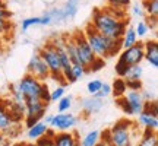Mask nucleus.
Segmentation results:
<instances>
[{
    "label": "nucleus",
    "mask_w": 158,
    "mask_h": 146,
    "mask_svg": "<svg viewBox=\"0 0 158 146\" xmlns=\"http://www.w3.org/2000/svg\"><path fill=\"white\" fill-rule=\"evenodd\" d=\"M126 10H118L113 7H98L92 12L91 26L100 34L108 38L122 39L129 26V19L124 16Z\"/></svg>",
    "instance_id": "f257e3e1"
},
{
    "label": "nucleus",
    "mask_w": 158,
    "mask_h": 146,
    "mask_svg": "<svg viewBox=\"0 0 158 146\" xmlns=\"http://www.w3.org/2000/svg\"><path fill=\"white\" fill-rule=\"evenodd\" d=\"M84 35L89 44L91 50L94 51L95 57L106 60L108 57L116 56L122 50V39H113L100 34L98 31H95L91 26V23H88V26L84 29Z\"/></svg>",
    "instance_id": "f03ea898"
},
{
    "label": "nucleus",
    "mask_w": 158,
    "mask_h": 146,
    "mask_svg": "<svg viewBox=\"0 0 158 146\" xmlns=\"http://www.w3.org/2000/svg\"><path fill=\"white\" fill-rule=\"evenodd\" d=\"M132 123L130 121H118L108 130L104 140L111 146H132Z\"/></svg>",
    "instance_id": "7ed1b4c3"
},
{
    "label": "nucleus",
    "mask_w": 158,
    "mask_h": 146,
    "mask_svg": "<svg viewBox=\"0 0 158 146\" xmlns=\"http://www.w3.org/2000/svg\"><path fill=\"white\" fill-rule=\"evenodd\" d=\"M38 54H40V57L44 60L45 64H47L48 72H50V78H53L54 80H59V82L63 83V85L66 83V82L63 80L62 66H60V60H59V56H57L56 48H54L50 43H47L43 48H40Z\"/></svg>",
    "instance_id": "20e7f679"
},
{
    "label": "nucleus",
    "mask_w": 158,
    "mask_h": 146,
    "mask_svg": "<svg viewBox=\"0 0 158 146\" xmlns=\"http://www.w3.org/2000/svg\"><path fill=\"white\" fill-rule=\"evenodd\" d=\"M72 38H73L75 44H76V50H78V56H79V62L84 67L89 69V66L94 63L97 57L94 54V51L91 50L88 41L85 38L84 31H75L72 34Z\"/></svg>",
    "instance_id": "39448f33"
},
{
    "label": "nucleus",
    "mask_w": 158,
    "mask_h": 146,
    "mask_svg": "<svg viewBox=\"0 0 158 146\" xmlns=\"http://www.w3.org/2000/svg\"><path fill=\"white\" fill-rule=\"evenodd\" d=\"M47 104L40 98H25V123L27 127H31L37 121H41L45 116Z\"/></svg>",
    "instance_id": "423d86ee"
},
{
    "label": "nucleus",
    "mask_w": 158,
    "mask_h": 146,
    "mask_svg": "<svg viewBox=\"0 0 158 146\" xmlns=\"http://www.w3.org/2000/svg\"><path fill=\"white\" fill-rule=\"evenodd\" d=\"M18 88H19V91L23 94L25 98H41V94H43V91H44V88H45V83L27 73V75L19 80Z\"/></svg>",
    "instance_id": "0eeeda50"
},
{
    "label": "nucleus",
    "mask_w": 158,
    "mask_h": 146,
    "mask_svg": "<svg viewBox=\"0 0 158 146\" xmlns=\"http://www.w3.org/2000/svg\"><path fill=\"white\" fill-rule=\"evenodd\" d=\"M139 124L145 127V130L148 132H157L158 129V116H157V101H148L143 105L139 114Z\"/></svg>",
    "instance_id": "6e6552de"
},
{
    "label": "nucleus",
    "mask_w": 158,
    "mask_h": 146,
    "mask_svg": "<svg viewBox=\"0 0 158 146\" xmlns=\"http://www.w3.org/2000/svg\"><path fill=\"white\" fill-rule=\"evenodd\" d=\"M142 60H143V43L138 41L135 45L122 50L117 62L124 66H135V64H141Z\"/></svg>",
    "instance_id": "1a4fd4ad"
},
{
    "label": "nucleus",
    "mask_w": 158,
    "mask_h": 146,
    "mask_svg": "<svg viewBox=\"0 0 158 146\" xmlns=\"http://www.w3.org/2000/svg\"><path fill=\"white\" fill-rule=\"evenodd\" d=\"M27 70H28V75L37 78L38 80H41V82H44L45 79L50 78L48 67H47V64L44 63V60L40 57L38 53L32 54V57H31V60H29V63H28Z\"/></svg>",
    "instance_id": "9d476101"
},
{
    "label": "nucleus",
    "mask_w": 158,
    "mask_h": 146,
    "mask_svg": "<svg viewBox=\"0 0 158 146\" xmlns=\"http://www.w3.org/2000/svg\"><path fill=\"white\" fill-rule=\"evenodd\" d=\"M78 124V118L70 112H57L56 116H53L50 126L53 129L60 130V132H66V130H72Z\"/></svg>",
    "instance_id": "9b49d317"
},
{
    "label": "nucleus",
    "mask_w": 158,
    "mask_h": 146,
    "mask_svg": "<svg viewBox=\"0 0 158 146\" xmlns=\"http://www.w3.org/2000/svg\"><path fill=\"white\" fill-rule=\"evenodd\" d=\"M16 127L18 121L13 120L5 104H0V135L9 136L12 133H16Z\"/></svg>",
    "instance_id": "f8f14e48"
},
{
    "label": "nucleus",
    "mask_w": 158,
    "mask_h": 146,
    "mask_svg": "<svg viewBox=\"0 0 158 146\" xmlns=\"http://www.w3.org/2000/svg\"><path fill=\"white\" fill-rule=\"evenodd\" d=\"M123 98L126 101V104H127V107H129L132 116H138L143 110L145 101H143V96H142L141 91H126Z\"/></svg>",
    "instance_id": "ddd939ff"
},
{
    "label": "nucleus",
    "mask_w": 158,
    "mask_h": 146,
    "mask_svg": "<svg viewBox=\"0 0 158 146\" xmlns=\"http://www.w3.org/2000/svg\"><path fill=\"white\" fill-rule=\"evenodd\" d=\"M143 59L152 67H158V43L157 39H148L143 43Z\"/></svg>",
    "instance_id": "4468645a"
},
{
    "label": "nucleus",
    "mask_w": 158,
    "mask_h": 146,
    "mask_svg": "<svg viewBox=\"0 0 158 146\" xmlns=\"http://www.w3.org/2000/svg\"><path fill=\"white\" fill-rule=\"evenodd\" d=\"M54 146H79V140L76 135L69 132H59L53 136Z\"/></svg>",
    "instance_id": "2eb2a0df"
},
{
    "label": "nucleus",
    "mask_w": 158,
    "mask_h": 146,
    "mask_svg": "<svg viewBox=\"0 0 158 146\" xmlns=\"http://www.w3.org/2000/svg\"><path fill=\"white\" fill-rule=\"evenodd\" d=\"M101 108H102L101 98H98V96H95V95H92L82 101V111H84L86 116H92V114H95V112L100 111Z\"/></svg>",
    "instance_id": "dca6fc26"
},
{
    "label": "nucleus",
    "mask_w": 158,
    "mask_h": 146,
    "mask_svg": "<svg viewBox=\"0 0 158 146\" xmlns=\"http://www.w3.org/2000/svg\"><path fill=\"white\" fill-rule=\"evenodd\" d=\"M47 130H48V126H47L44 121H37V123L32 124L31 127H28L27 136H28V139L37 142L40 137H43V136L47 133Z\"/></svg>",
    "instance_id": "f3484780"
},
{
    "label": "nucleus",
    "mask_w": 158,
    "mask_h": 146,
    "mask_svg": "<svg viewBox=\"0 0 158 146\" xmlns=\"http://www.w3.org/2000/svg\"><path fill=\"white\" fill-rule=\"evenodd\" d=\"M79 9V0H68L63 7H60V13H62V21H68L76 15Z\"/></svg>",
    "instance_id": "a211bd4d"
},
{
    "label": "nucleus",
    "mask_w": 158,
    "mask_h": 146,
    "mask_svg": "<svg viewBox=\"0 0 158 146\" xmlns=\"http://www.w3.org/2000/svg\"><path fill=\"white\" fill-rule=\"evenodd\" d=\"M138 41H139V38L136 37L135 28L133 26H127L124 35L122 37V50H126V48H129L132 45H135Z\"/></svg>",
    "instance_id": "6ab92c4d"
},
{
    "label": "nucleus",
    "mask_w": 158,
    "mask_h": 146,
    "mask_svg": "<svg viewBox=\"0 0 158 146\" xmlns=\"http://www.w3.org/2000/svg\"><path fill=\"white\" fill-rule=\"evenodd\" d=\"M142 75H143V67L141 64H135V66H127L126 72H124L123 78L124 80H141Z\"/></svg>",
    "instance_id": "aec40b11"
},
{
    "label": "nucleus",
    "mask_w": 158,
    "mask_h": 146,
    "mask_svg": "<svg viewBox=\"0 0 158 146\" xmlns=\"http://www.w3.org/2000/svg\"><path fill=\"white\" fill-rule=\"evenodd\" d=\"M100 137H101L100 130H92L84 136V139L79 142V146H97V143L100 142Z\"/></svg>",
    "instance_id": "412c9836"
},
{
    "label": "nucleus",
    "mask_w": 158,
    "mask_h": 146,
    "mask_svg": "<svg viewBox=\"0 0 158 146\" xmlns=\"http://www.w3.org/2000/svg\"><path fill=\"white\" fill-rule=\"evenodd\" d=\"M142 5L149 19H157L158 16V0H142Z\"/></svg>",
    "instance_id": "4be33fe9"
},
{
    "label": "nucleus",
    "mask_w": 158,
    "mask_h": 146,
    "mask_svg": "<svg viewBox=\"0 0 158 146\" xmlns=\"http://www.w3.org/2000/svg\"><path fill=\"white\" fill-rule=\"evenodd\" d=\"M126 91H127V88H126V82H124V79L118 78L114 80L113 86H111V92H113L114 95L117 96H123L124 94H126Z\"/></svg>",
    "instance_id": "5701e85b"
},
{
    "label": "nucleus",
    "mask_w": 158,
    "mask_h": 146,
    "mask_svg": "<svg viewBox=\"0 0 158 146\" xmlns=\"http://www.w3.org/2000/svg\"><path fill=\"white\" fill-rule=\"evenodd\" d=\"M139 146H158V139L155 132H148L147 130V135L142 137Z\"/></svg>",
    "instance_id": "b1692460"
},
{
    "label": "nucleus",
    "mask_w": 158,
    "mask_h": 146,
    "mask_svg": "<svg viewBox=\"0 0 158 146\" xmlns=\"http://www.w3.org/2000/svg\"><path fill=\"white\" fill-rule=\"evenodd\" d=\"M72 79H73V82H76V80H79V79H82L86 75L88 72V69L84 67L82 64H72Z\"/></svg>",
    "instance_id": "393cba45"
},
{
    "label": "nucleus",
    "mask_w": 158,
    "mask_h": 146,
    "mask_svg": "<svg viewBox=\"0 0 158 146\" xmlns=\"http://www.w3.org/2000/svg\"><path fill=\"white\" fill-rule=\"evenodd\" d=\"M72 107V96H62L57 101V111L59 112H68Z\"/></svg>",
    "instance_id": "a878e982"
},
{
    "label": "nucleus",
    "mask_w": 158,
    "mask_h": 146,
    "mask_svg": "<svg viewBox=\"0 0 158 146\" xmlns=\"http://www.w3.org/2000/svg\"><path fill=\"white\" fill-rule=\"evenodd\" d=\"M31 26H41V16L27 18L22 21V32H27Z\"/></svg>",
    "instance_id": "bb28decb"
},
{
    "label": "nucleus",
    "mask_w": 158,
    "mask_h": 146,
    "mask_svg": "<svg viewBox=\"0 0 158 146\" xmlns=\"http://www.w3.org/2000/svg\"><path fill=\"white\" fill-rule=\"evenodd\" d=\"M53 130H47V133H45L43 137H40L38 140H37V145L38 146H54V142H53Z\"/></svg>",
    "instance_id": "cd10ccee"
},
{
    "label": "nucleus",
    "mask_w": 158,
    "mask_h": 146,
    "mask_svg": "<svg viewBox=\"0 0 158 146\" xmlns=\"http://www.w3.org/2000/svg\"><path fill=\"white\" fill-rule=\"evenodd\" d=\"M101 85H102V82L100 80V79L89 80V82H88V85H86V91L89 92L91 95H97V94L100 92V89H101Z\"/></svg>",
    "instance_id": "c85d7f7f"
},
{
    "label": "nucleus",
    "mask_w": 158,
    "mask_h": 146,
    "mask_svg": "<svg viewBox=\"0 0 158 146\" xmlns=\"http://www.w3.org/2000/svg\"><path fill=\"white\" fill-rule=\"evenodd\" d=\"M108 7L118 9V10H126V7L130 5V0H107Z\"/></svg>",
    "instance_id": "c756f323"
},
{
    "label": "nucleus",
    "mask_w": 158,
    "mask_h": 146,
    "mask_svg": "<svg viewBox=\"0 0 158 146\" xmlns=\"http://www.w3.org/2000/svg\"><path fill=\"white\" fill-rule=\"evenodd\" d=\"M148 31H149V26H148L147 22H143V21H139V22L136 23L135 32H136V37H138V38H143V37L148 34Z\"/></svg>",
    "instance_id": "7c9ffc66"
},
{
    "label": "nucleus",
    "mask_w": 158,
    "mask_h": 146,
    "mask_svg": "<svg viewBox=\"0 0 158 146\" xmlns=\"http://www.w3.org/2000/svg\"><path fill=\"white\" fill-rule=\"evenodd\" d=\"M9 21L10 19H2L0 18V37H5L12 31V23Z\"/></svg>",
    "instance_id": "2f4dec72"
},
{
    "label": "nucleus",
    "mask_w": 158,
    "mask_h": 146,
    "mask_svg": "<svg viewBox=\"0 0 158 146\" xmlns=\"http://www.w3.org/2000/svg\"><path fill=\"white\" fill-rule=\"evenodd\" d=\"M62 96H64V86H57L53 92H50V101L57 102Z\"/></svg>",
    "instance_id": "473e14b6"
},
{
    "label": "nucleus",
    "mask_w": 158,
    "mask_h": 146,
    "mask_svg": "<svg viewBox=\"0 0 158 146\" xmlns=\"http://www.w3.org/2000/svg\"><path fill=\"white\" fill-rule=\"evenodd\" d=\"M106 66V62H104V59H100V57H97L95 60H94V63L89 66V69H88V72H98L100 69H102Z\"/></svg>",
    "instance_id": "72a5a7b5"
},
{
    "label": "nucleus",
    "mask_w": 158,
    "mask_h": 146,
    "mask_svg": "<svg viewBox=\"0 0 158 146\" xmlns=\"http://www.w3.org/2000/svg\"><path fill=\"white\" fill-rule=\"evenodd\" d=\"M111 94V85H108V83H104L102 82V85H101V89H100V92L97 94L95 96H98V98H104V96H108Z\"/></svg>",
    "instance_id": "f704fd0d"
},
{
    "label": "nucleus",
    "mask_w": 158,
    "mask_h": 146,
    "mask_svg": "<svg viewBox=\"0 0 158 146\" xmlns=\"http://www.w3.org/2000/svg\"><path fill=\"white\" fill-rule=\"evenodd\" d=\"M124 82H126V88L129 91H141L142 89L141 80H124Z\"/></svg>",
    "instance_id": "c9c22d12"
},
{
    "label": "nucleus",
    "mask_w": 158,
    "mask_h": 146,
    "mask_svg": "<svg viewBox=\"0 0 158 146\" xmlns=\"http://www.w3.org/2000/svg\"><path fill=\"white\" fill-rule=\"evenodd\" d=\"M132 15H133L135 18L143 16V9H142V7L138 5V3H135V5L132 6Z\"/></svg>",
    "instance_id": "e433bc0d"
},
{
    "label": "nucleus",
    "mask_w": 158,
    "mask_h": 146,
    "mask_svg": "<svg viewBox=\"0 0 158 146\" xmlns=\"http://www.w3.org/2000/svg\"><path fill=\"white\" fill-rule=\"evenodd\" d=\"M10 16H12V13L6 7H0V18L2 19H10Z\"/></svg>",
    "instance_id": "4c0bfd02"
},
{
    "label": "nucleus",
    "mask_w": 158,
    "mask_h": 146,
    "mask_svg": "<svg viewBox=\"0 0 158 146\" xmlns=\"http://www.w3.org/2000/svg\"><path fill=\"white\" fill-rule=\"evenodd\" d=\"M97 146H111V145H110V143H108V142L102 140V142H98V143H97Z\"/></svg>",
    "instance_id": "58836bf2"
},
{
    "label": "nucleus",
    "mask_w": 158,
    "mask_h": 146,
    "mask_svg": "<svg viewBox=\"0 0 158 146\" xmlns=\"http://www.w3.org/2000/svg\"><path fill=\"white\" fill-rule=\"evenodd\" d=\"M0 7H6V0H0Z\"/></svg>",
    "instance_id": "ea45409f"
},
{
    "label": "nucleus",
    "mask_w": 158,
    "mask_h": 146,
    "mask_svg": "<svg viewBox=\"0 0 158 146\" xmlns=\"http://www.w3.org/2000/svg\"><path fill=\"white\" fill-rule=\"evenodd\" d=\"M21 146H38L37 143H23V145H21Z\"/></svg>",
    "instance_id": "a19ab883"
},
{
    "label": "nucleus",
    "mask_w": 158,
    "mask_h": 146,
    "mask_svg": "<svg viewBox=\"0 0 158 146\" xmlns=\"http://www.w3.org/2000/svg\"><path fill=\"white\" fill-rule=\"evenodd\" d=\"M15 146H21V145H15Z\"/></svg>",
    "instance_id": "79ce46f5"
}]
</instances>
